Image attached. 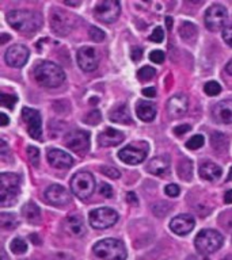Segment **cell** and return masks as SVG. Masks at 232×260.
Wrapping results in <instances>:
<instances>
[{
    "label": "cell",
    "mask_w": 232,
    "mask_h": 260,
    "mask_svg": "<svg viewBox=\"0 0 232 260\" xmlns=\"http://www.w3.org/2000/svg\"><path fill=\"white\" fill-rule=\"evenodd\" d=\"M186 260H208L205 256H199V255H191L189 256Z\"/></svg>",
    "instance_id": "cell-53"
},
{
    "label": "cell",
    "mask_w": 232,
    "mask_h": 260,
    "mask_svg": "<svg viewBox=\"0 0 232 260\" xmlns=\"http://www.w3.org/2000/svg\"><path fill=\"white\" fill-rule=\"evenodd\" d=\"M178 174L182 180H190L193 178V162L190 160H183L179 162Z\"/></svg>",
    "instance_id": "cell-30"
},
{
    "label": "cell",
    "mask_w": 232,
    "mask_h": 260,
    "mask_svg": "<svg viewBox=\"0 0 232 260\" xmlns=\"http://www.w3.org/2000/svg\"><path fill=\"white\" fill-rule=\"evenodd\" d=\"M204 142H205V138L201 136V134H195L190 140H187L186 141V148L191 150H195V149H199L201 146L204 145Z\"/></svg>",
    "instance_id": "cell-34"
},
{
    "label": "cell",
    "mask_w": 232,
    "mask_h": 260,
    "mask_svg": "<svg viewBox=\"0 0 232 260\" xmlns=\"http://www.w3.org/2000/svg\"><path fill=\"white\" fill-rule=\"evenodd\" d=\"M28 49L23 45H12L6 52V62L12 68H22L28 60Z\"/></svg>",
    "instance_id": "cell-15"
},
{
    "label": "cell",
    "mask_w": 232,
    "mask_h": 260,
    "mask_svg": "<svg viewBox=\"0 0 232 260\" xmlns=\"http://www.w3.org/2000/svg\"><path fill=\"white\" fill-rule=\"evenodd\" d=\"M136 114L144 122H152L156 117V105L152 102L138 101L136 105Z\"/></svg>",
    "instance_id": "cell-24"
},
{
    "label": "cell",
    "mask_w": 232,
    "mask_h": 260,
    "mask_svg": "<svg viewBox=\"0 0 232 260\" xmlns=\"http://www.w3.org/2000/svg\"><path fill=\"white\" fill-rule=\"evenodd\" d=\"M170 168V160L167 156H158V157H154L148 162L147 166V171L151 172V174L158 175V176H162L168 171Z\"/></svg>",
    "instance_id": "cell-25"
},
{
    "label": "cell",
    "mask_w": 232,
    "mask_h": 260,
    "mask_svg": "<svg viewBox=\"0 0 232 260\" xmlns=\"http://www.w3.org/2000/svg\"><path fill=\"white\" fill-rule=\"evenodd\" d=\"M223 260H232V255H227L225 257H223Z\"/></svg>",
    "instance_id": "cell-60"
},
{
    "label": "cell",
    "mask_w": 232,
    "mask_h": 260,
    "mask_svg": "<svg viewBox=\"0 0 232 260\" xmlns=\"http://www.w3.org/2000/svg\"><path fill=\"white\" fill-rule=\"evenodd\" d=\"M150 40L152 41V42H156V44L162 42V41L164 40V31H163V28L162 27L155 28L154 32L150 36Z\"/></svg>",
    "instance_id": "cell-41"
},
{
    "label": "cell",
    "mask_w": 232,
    "mask_h": 260,
    "mask_svg": "<svg viewBox=\"0 0 232 260\" xmlns=\"http://www.w3.org/2000/svg\"><path fill=\"white\" fill-rule=\"evenodd\" d=\"M20 117H22L24 125L27 127L30 137L40 140L41 136H42V119H41V114L34 109L23 107Z\"/></svg>",
    "instance_id": "cell-11"
},
{
    "label": "cell",
    "mask_w": 232,
    "mask_h": 260,
    "mask_svg": "<svg viewBox=\"0 0 232 260\" xmlns=\"http://www.w3.org/2000/svg\"><path fill=\"white\" fill-rule=\"evenodd\" d=\"M109 118L115 123H121V125H130L132 123V117H130V113L126 105L118 106V107L111 110Z\"/></svg>",
    "instance_id": "cell-26"
},
{
    "label": "cell",
    "mask_w": 232,
    "mask_h": 260,
    "mask_svg": "<svg viewBox=\"0 0 232 260\" xmlns=\"http://www.w3.org/2000/svg\"><path fill=\"white\" fill-rule=\"evenodd\" d=\"M223 236L215 229H202L194 240V245L201 255H211L219 251L223 245Z\"/></svg>",
    "instance_id": "cell-5"
},
{
    "label": "cell",
    "mask_w": 232,
    "mask_h": 260,
    "mask_svg": "<svg viewBox=\"0 0 232 260\" xmlns=\"http://www.w3.org/2000/svg\"><path fill=\"white\" fill-rule=\"evenodd\" d=\"M99 192H101L105 198H111L113 197V188L110 184L107 183H102L101 186H99Z\"/></svg>",
    "instance_id": "cell-43"
},
{
    "label": "cell",
    "mask_w": 232,
    "mask_h": 260,
    "mask_svg": "<svg viewBox=\"0 0 232 260\" xmlns=\"http://www.w3.org/2000/svg\"><path fill=\"white\" fill-rule=\"evenodd\" d=\"M227 71H228V73H229V75H232V60L227 64Z\"/></svg>",
    "instance_id": "cell-56"
},
{
    "label": "cell",
    "mask_w": 232,
    "mask_h": 260,
    "mask_svg": "<svg viewBox=\"0 0 232 260\" xmlns=\"http://www.w3.org/2000/svg\"><path fill=\"white\" fill-rule=\"evenodd\" d=\"M166 22H167V27L171 28V24H172V18H170V16H168V18L166 19Z\"/></svg>",
    "instance_id": "cell-57"
},
{
    "label": "cell",
    "mask_w": 232,
    "mask_h": 260,
    "mask_svg": "<svg viewBox=\"0 0 232 260\" xmlns=\"http://www.w3.org/2000/svg\"><path fill=\"white\" fill-rule=\"evenodd\" d=\"M142 95L147 98H154L156 95V89H155V87H147V88L142 89Z\"/></svg>",
    "instance_id": "cell-48"
},
{
    "label": "cell",
    "mask_w": 232,
    "mask_h": 260,
    "mask_svg": "<svg viewBox=\"0 0 232 260\" xmlns=\"http://www.w3.org/2000/svg\"><path fill=\"white\" fill-rule=\"evenodd\" d=\"M199 176L204 180H207V182H216V180H219L221 174H223V171L220 168L217 164L212 161H205L202 162L201 166H199Z\"/></svg>",
    "instance_id": "cell-22"
},
{
    "label": "cell",
    "mask_w": 232,
    "mask_h": 260,
    "mask_svg": "<svg viewBox=\"0 0 232 260\" xmlns=\"http://www.w3.org/2000/svg\"><path fill=\"white\" fill-rule=\"evenodd\" d=\"M11 248L12 253H15V255H23L24 252L27 251V244L24 241L23 239H19V237H16L11 241Z\"/></svg>",
    "instance_id": "cell-32"
},
{
    "label": "cell",
    "mask_w": 232,
    "mask_h": 260,
    "mask_svg": "<svg viewBox=\"0 0 232 260\" xmlns=\"http://www.w3.org/2000/svg\"><path fill=\"white\" fill-rule=\"evenodd\" d=\"M94 255L102 260H125L126 248L117 239H105L98 241L93 247Z\"/></svg>",
    "instance_id": "cell-3"
},
{
    "label": "cell",
    "mask_w": 232,
    "mask_h": 260,
    "mask_svg": "<svg viewBox=\"0 0 232 260\" xmlns=\"http://www.w3.org/2000/svg\"><path fill=\"white\" fill-rule=\"evenodd\" d=\"M212 146L215 148L216 150L219 152H225L229 146V141H228V137L223 133H213L211 137Z\"/></svg>",
    "instance_id": "cell-28"
},
{
    "label": "cell",
    "mask_w": 232,
    "mask_h": 260,
    "mask_svg": "<svg viewBox=\"0 0 232 260\" xmlns=\"http://www.w3.org/2000/svg\"><path fill=\"white\" fill-rule=\"evenodd\" d=\"M99 171H101L102 174L105 175V176H107V178L110 179H118L120 176H121V172H120L117 168H114V167L102 166L101 168H99Z\"/></svg>",
    "instance_id": "cell-37"
},
{
    "label": "cell",
    "mask_w": 232,
    "mask_h": 260,
    "mask_svg": "<svg viewBox=\"0 0 232 260\" xmlns=\"http://www.w3.org/2000/svg\"><path fill=\"white\" fill-rule=\"evenodd\" d=\"M45 198L49 203H52L54 206H65L71 202V195L65 187L60 184H52L49 186L45 191Z\"/></svg>",
    "instance_id": "cell-16"
},
{
    "label": "cell",
    "mask_w": 232,
    "mask_h": 260,
    "mask_svg": "<svg viewBox=\"0 0 232 260\" xmlns=\"http://www.w3.org/2000/svg\"><path fill=\"white\" fill-rule=\"evenodd\" d=\"M0 145H2V150H0V152H2V154L7 153L8 148H7V144H6V141H4V140H2V141H0Z\"/></svg>",
    "instance_id": "cell-52"
},
{
    "label": "cell",
    "mask_w": 232,
    "mask_h": 260,
    "mask_svg": "<svg viewBox=\"0 0 232 260\" xmlns=\"http://www.w3.org/2000/svg\"><path fill=\"white\" fill-rule=\"evenodd\" d=\"M204 91L209 96H215V95H219L220 91H221V87L217 81H208L205 87H204Z\"/></svg>",
    "instance_id": "cell-35"
},
{
    "label": "cell",
    "mask_w": 232,
    "mask_h": 260,
    "mask_svg": "<svg viewBox=\"0 0 232 260\" xmlns=\"http://www.w3.org/2000/svg\"><path fill=\"white\" fill-rule=\"evenodd\" d=\"M212 115L215 118L216 122L219 123H224V125H231L232 123V101L227 99V101L219 102L217 105H215L213 110H212Z\"/></svg>",
    "instance_id": "cell-19"
},
{
    "label": "cell",
    "mask_w": 232,
    "mask_h": 260,
    "mask_svg": "<svg viewBox=\"0 0 232 260\" xmlns=\"http://www.w3.org/2000/svg\"><path fill=\"white\" fill-rule=\"evenodd\" d=\"M189 101L185 95H174L167 102V113L171 118L182 117L187 111Z\"/></svg>",
    "instance_id": "cell-20"
},
{
    "label": "cell",
    "mask_w": 232,
    "mask_h": 260,
    "mask_svg": "<svg viewBox=\"0 0 232 260\" xmlns=\"http://www.w3.org/2000/svg\"><path fill=\"white\" fill-rule=\"evenodd\" d=\"M46 157H48L50 166L57 168V170H68L73 166L72 156L61 149H53V148L49 149Z\"/></svg>",
    "instance_id": "cell-18"
},
{
    "label": "cell",
    "mask_w": 232,
    "mask_h": 260,
    "mask_svg": "<svg viewBox=\"0 0 232 260\" xmlns=\"http://www.w3.org/2000/svg\"><path fill=\"white\" fill-rule=\"evenodd\" d=\"M64 228L69 235L75 236V237H81L85 235V225L79 215L67 217L64 221Z\"/></svg>",
    "instance_id": "cell-23"
},
{
    "label": "cell",
    "mask_w": 232,
    "mask_h": 260,
    "mask_svg": "<svg viewBox=\"0 0 232 260\" xmlns=\"http://www.w3.org/2000/svg\"><path fill=\"white\" fill-rule=\"evenodd\" d=\"M228 180H229V182H231V180H232V168H231V172H229V175H228L227 182H228Z\"/></svg>",
    "instance_id": "cell-59"
},
{
    "label": "cell",
    "mask_w": 232,
    "mask_h": 260,
    "mask_svg": "<svg viewBox=\"0 0 232 260\" xmlns=\"http://www.w3.org/2000/svg\"><path fill=\"white\" fill-rule=\"evenodd\" d=\"M126 201L130 203V205H134V206H137V197H136V194L134 192H128L126 194Z\"/></svg>",
    "instance_id": "cell-49"
},
{
    "label": "cell",
    "mask_w": 232,
    "mask_h": 260,
    "mask_svg": "<svg viewBox=\"0 0 232 260\" xmlns=\"http://www.w3.org/2000/svg\"><path fill=\"white\" fill-rule=\"evenodd\" d=\"M195 221L190 214H179L170 221V229L175 235H189L194 229Z\"/></svg>",
    "instance_id": "cell-17"
},
{
    "label": "cell",
    "mask_w": 232,
    "mask_h": 260,
    "mask_svg": "<svg viewBox=\"0 0 232 260\" xmlns=\"http://www.w3.org/2000/svg\"><path fill=\"white\" fill-rule=\"evenodd\" d=\"M30 240H32V243H36V244H40L41 241L38 240V236L37 235H32L30 236Z\"/></svg>",
    "instance_id": "cell-54"
},
{
    "label": "cell",
    "mask_w": 232,
    "mask_h": 260,
    "mask_svg": "<svg viewBox=\"0 0 232 260\" xmlns=\"http://www.w3.org/2000/svg\"><path fill=\"white\" fill-rule=\"evenodd\" d=\"M155 73H156V71L152 67L146 65V67H142L141 69L137 71V79L140 81H150L155 76Z\"/></svg>",
    "instance_id": "cell-33"
},
{
    "label": "cell",
    "mask_w": 232,
    "mask_h": 260,
    "mask_svg": "<svg viewBox=\"0 0 232 260\" xmlns=\"http://www.w3.org/2000/svg\"><path fill=\"white\" fill-rule=\"evenodd\" d=\"M7 40H10V37L6 36V34H3V36H2V41H0V44H4V42H6Z\"/></svg>",
    "instance_id": "cell-58"
},
{
    "label": "cell",
    "mask_w": 232,
    "mask_h": 260,
    "mask_svg": "<svg viewBox=\"0 0 232 260\" xmlns=\"http://www.w3.org/2000/svg\"><path fill=\"white\" fill-rule=\"evenodd\" d=\"M7 22L20 32H34L42 24V15L30 10H14L7 14Z\"/></svg>",
    "instance_id": "cell-1"
},
{
    "label": "cell",
    "mask_w": 232,
    "mask_h": 260,
    "mask_svg": "<svg viewBox=\"0 0 232 260\" xmlns=\"http://www.w3.org/2000/svg\"><path fill=\"white\" fill-rule=\"evenodd\" d=\"M164 191H166V195L172 197V198H175V197H178L179 195V187L177 186V184H167Z\"/></svg>",
    "instance_id": "cell-44"
},
{
    "label": "cell",
    "mask_w": 232,
    "mask_h": 260,
    "mask_svg": "<svg viewBox=\"0 0 232 260\" xmlns=\"http://www.w3.org/2000/svg\"><path fill=\"white\" fill-rule=\"evenodd\" d=\"M22 214H23V217L27 221H36V219H38V217L41 214L40 207L37 206L36 203H26L23 209H22Z\"/></svg>",
    "instance_id": "cell-29"
},
{
    "label": "cell",
    "mask_w": 232,
    "mask_h": 260,
    "mask_svg": "<svg viewBox=\"0 0 232 260\" xmlns=\"http://www.w3.org/2000/svg\"><path fill=\"white\" fill-rule=\"evenodd\" d=\"M150 60L155 64H162L164 61V53L162 50H154V52H151Z\"/></svg>",
    "instance_id": "cell-42"
},
{
    "label": "cell",
    "mask_w": 232,
    "mask_h": 260,
    "mask_svg": "<svg viewBox=\"0 0 232 260\" xmlns=\"http://www.w3.org/2000/svg\"><path fill=\"white\" fill-rule=\"evenodd\" d=\"M130 57H132V60H133V61L141 60L142 50L140 48H133V49H132V54H130Z\"/></svg>",
    "instance_id": "cell-47"
},
{
    "label": "cell",
    "mask_w": 232,
    "mask_h": 260,
    "mask_svg": "<svg viewBox=\"0 0 232 260\" xmlns=\"http://www.w3.org/2000/svg\"><path fill=\"white\" fill-rule=\"evenodd\" d=\"M190 129V125H179L177 126V127H174V133L177 134V136H182V134H186Z\"/></svg>",
    "instance_id": "cell-46"
},
{
    "label": "cell",
    "mask_w": 232,
    "mask_h": 260,
    "mask_svg": "<svg viewBox=\"0 0 232 260\" xmlns=\"http://www.w3.org/2000/svg\"><path fill=\"white\" fill-rule=\"evenodd\" d=\"M102 119V115L101 113L98 111V110H93L91 113H89L87 115L84 117V122L85 123H89V125H98Z\"/></svg>",
    "instance_id": "cell-38"
},
{
    "label": "cell",
    "mask_w": 232,
    "mask_h": 260,
    "mask_svg": "<svg viewBox=\"0 0 232 260\" xmlns=\"http://www.w3.org/2000/svg\"><path fill=\"white\" fill-rule=\"evenodd\" d=\"M121 12V6L117 0H102L95 6L94 15L102 23H113Z\"/></svg>",
    "instance_id": "cell-9"
},
{
    "label": "cell",
    "mask_w": 232,
    "mask_h": 260,
    "mask_svg": "<svg viewBox=\"0 0 232 260\" xmlns=\"http://www.w3.org/2000/svg\"><path fill=\"white\" fill-rule=\"evenodd\" d=\"M124 138H125V136L120 130L107 127V129L98 134V144L103 146V148H110V146L120 145L124 141Z\"/></svg>",
    "instance_id": "cell-21"
},
{
    "label": "cell",
    "mask_w": 232,
    "mask_h": 260,
    "mask_svg": "<svg viewBox=\"0 0 232 260\" xmlns=\"http://www.w3.org/2000/svg\"><path fill=\"white\" fill-rule=\"evenodd\" d=\"M8 123V117L4 113L0 114V125L6 126Z\"/></svg>",
    "instance_id": "cell-51"
},
{
    "label": "cell",
    "mask_w": 232,
    "mask_h": 260,
    "mask_svg": "<svg viewBox=\"0 0 232 260\" xmlns=\"http://www.w3.org/2000/svg\"><path fill=\"white\" fill-rule=\"evenodd\" d=\"M77 64H79L81 71L93 72L99 65V54L91 46H83L77 52Z\"/></svg>",
    "instance_id": "cell-13"
},
{
    "label": "cell",
    "mask_w": 232,
    "mask_h": 260,
    "mask_svg": "<svg viewBox=\"0 0 232 260\" xmlns=\"http://www.w3.org/2000/svg\"><path fill=\"white\" fill-rule=\"evenodd\" d=\"M33 75L38 81V84L46 88H54L64 83L65 73L64 71L54 62L50 61H42L36 65L33 71Z\"/></svg>",
    "instance_id": "cell-2"
},
{
    "label": "cell",
    "mask_w": 232,
    "mask_h": 260,
    "mask_svg": "<svg viewBox=\"0 0 232 260\" xmlns=\"http://www.w3.org/2000/svg\"><path fill=\"white\" fill-rule=\"evenodd\" d=\"M228 11L221 4H213L205 14V26L211 31H219L227 24Z\"/></svg>",
    "instance_id": "cell-10"
},
{
    "label": "cell",
    "mask_w": 232,
    "mask_h": 260,
    "mask_svg": "<svg viewBox=\"0 0 232 260\" xmlns=\"http://www.w3.org/2000/svg\"><path fill=\"white\" fill-rule=\"evenodd\" d=\"M65 4H67V6H73V7H76V6L80 4V2H65Z\"/></svg>",
    "instance_id": "cell-55"
},
{
    "label": "cell",
    "mask_w": 232,
    "mask_h": 260,
    "mask_svg": "<svg viewBox=\"0 0 232 260\" xmlns=\"http://www.w3.org/2000/svg\"><path fill=\"white\" fill-rule=\"evenodd\" d=\"M27 156L28 160L32 162L33 166L37 167L40 162V150L37 149L36 146H28L27 148Z\"/></svg>",
    "instance_id": "cell-39"
},
{
    "label": "cell",
    "mask_w": 232,
    "mask_h": 260,
    "mask_svg": "<svg viewBox=\"0 0 232 260\" xmlns=\"http://www.w3.org/2000/svg\"><path fill=\"white\" fill-rule=\"evenodd\" d=\"M90 225L94 229H107V228L113 226L114 223L118 221V213L113 209L109 207H99V209H94L89 215Z\"/></svg>",
    "instance_id": "cell-8"
},
{
    "label": "cell",
    "mask_w": 232,
    "mask_h": 260,
    "mask_svg": "<svg viewBox=\"0 0 232 260\" xmlns=\"http://www.w3.org/2000/svg\"><path fill=\"white\" fill-rule=\"evenodd\" d=\"M18 102V98L15 95H11V93H2V98H0V103L4 107H8V109H12L15 103Z\"/></svg>",
    "instance_id": "cell-36"
},
{
    "label": "cell",
    "mask_w": 232,
    "mask_h": 260,
    "mask_svg": "<svg viewBox=\"0 0 232 260\" xmlns=\"http://www.w3.org/2000/svg\"><path fill=\"white\" fill-rule=\"evenodd\" d=\"M223 40L227 42L228 46L232 48V24L223 30Z\"/></svg>",
    "instance_id": "cell-45"
},
{
    "label": "cell",
    "mask_w": 232,
    "mask_h": 260,
    "mask_svg": "<svg viewBox=\"0 0 232 260\" xmlns=\"http://www.w3.org/2000/svg\"><path fill=\"white\" fill-rule=\"evenodd\" d=\"M0 225L4 229L7 231H12L15 229L16 225H18V218H16L15 214H7V213H3L0 215Z\"/></svg>",
    "instance_id": "cell-31"
},
{
    "label": "cell",
    "mask_w": 232,
    "mask_h": 260,
    "mask_svg": "<svg viewBox=\"0 0 232 260\" xmlns=\"http://www.w3.org/2000/svg\"><path fill=\"white\" fill-rule=\"evenodd\" d=\"M20 176L16 174L4 172L0 176V203L2 206H11L19 195Z\"/></svg>",
    "instance_id": "cell-4"
},
{
    "label": "cell",
    "mask_w": 232,
    "mask_h": 260,
    "mask_svg": "<svg viewBox=\"0 0 232 260\" xmlns=\"http://www.w3.org/2000/svg\"><path fill=\"white\" fill-rule=\"evenodd\" d=\"M71 190L79 199H87L95 190V179L89 171H79L71 179Z\"/></svg>",
    "instance_id": "cell-6"
},
{
    "label": "cell",
    "mask_w": 232,
    "mask_h": 260,
    "mask_svg": "<svg viewBox=\"0 0 232 260\" xmlns=\"http://www.w3.org/2000/svg\"><path fill=\"white\" fill-rule=\"evenodd\" d=\"M147 150H148V146L141 148L138 145H128L118 152V157H120L121 161L126 162V164L136 166V164H140V162L146 160Z\"/></svg>",
    "instance_id": "cell-14"
},
{
    "label": "cell",
    "mask_w": 232,
    "mask_h": 260,
    "mask_svg": "<svg viewBox=\"0 0 232 260\" xmlns=\"http://www.w3.org/2000/svg\"><path fill=\"white\" fill-rule=\"evenodd\" d=\"M224 201H225V203H228V205H231L232 203V190H229L225 192V195H224Z\"/></svg>",
    "instance_id": "cell-50"
},
{
    "label": "cell",
    "mask_w": 232,
    "mask_h": 260,
    "mask_svg": "<svg viewBox=\"0 0 232 260\" xmlns=\"http://www.w3.org/2000/svg\"><path fill=\"white\" fill-rule=\"evenodd\" d=\"M197 27H195L194 23L191 22H185V23L181 24L179 27V36L183 41H186L189 44H193L197 38Z\"/></svg>",
    "instance_id": "cell-27"
},
{
    "label": "cell",
    "mask_w": 232,
    "mask_h": 260,
    "mask_svg": "<svg viewBox=\"0 0 232 260\" xmlns=\"http://www.w3.org/2000/svg\"><path fill=\"white\" fill-rule=\"evenodd\" d=\"M50 26L57 36H68L75 27V19L69 12L63 11L61 8H53L50 14Z\"/></svg>",
    "instance_id": "cell-7"
},
{
    "label": "cell",
    "mask_w": 232,
    "mask_h": 260,
    "mask_svg": "<svg viewBox=\"0 0 232 260\" xmlns=\"http://www.w3.org/2000/svg\"><path fill=\"white\" fill-rule=\"evenodd\" d=\"M90 37H91V40L95 41V42H101V41L105 40V32L102 31L101 28L93 26V27L90 28Z\"/></svg>",
    "instance_id": "cell-40"
},
{
    "label": "cell",
    "mask_w": 232,
    "mask_h": 260,
    "mask_svg": "<svg viewBox=\"0 0 232 260\" xmlns=\"http://www.w3.org/2000/svg\"><path fill=\"white\" fill-rule=\"evenodd\" d=\"M64 144L68 146L69 149H72L73 152L83 153L85 150H89L90 134L80 129L71 130L69 133L65 134Z\"/></svg>",
    "instance_id": "cell-12"
}]
</instances>
